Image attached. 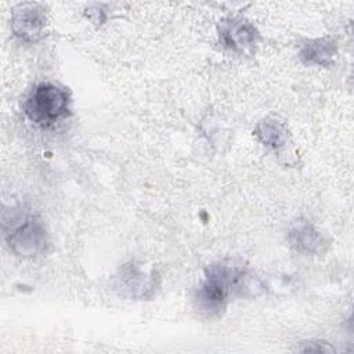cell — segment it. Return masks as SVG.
Wrapping results in <instances>:
<instances>
[{
	"mask_svg": "<svg viewBox=\"0 0 354 354\" xmlns=\"http://www.w3.org/2000/svg\"><path fill=\"white\" fill-rule=\"evenodd\" d=\"M248 289L246 271L232 261L223 260L210 264L205 271V279L198 290L199 307L209 314L224 308L228 299Z\"/></svg>",
	"mask_w": 354,
	"mask_h": 354,
	"instance_id": "1",
	"label": "cell"
},
{
	"mask_svg": "<svg viewBox=\"0 0 354 354\" xmlns=\"http://www.w3.org/2000/svg\"><path fill=\"white\" fill-rule=\"evenodd\" d=\"M24 109L28 119L35 124L50 126L69 115L71 97L65 87L43 82L32 90Z\"/></svg>",
	"mask_w": 354,
	"mask_h": 354,
	"instance_id": "3",
	"label": "cell"
},
{
	"mask_svg": "<svg viewBox=\"0 0 354 354\" xmlns=\"http://www.w3.org/2000/svg\"><path fill=\"white\" fill-rule=\"evenodd\" d=\"M337 46L330 37H321L306 41L299 51L300 58L308 65L329 66L336 55Z\"/></svg>",
	"mask_w": 354,
	"mask_h": 354,
	"instance_id": "8",
	"label": "cell"
},
{
	"mask_svg": "<svg viewBox=\"0 0 354 354\" xmlns=\"http://www.w3.org/2000/svg\"><path fill=\"white\" fill-rule=\"evenodd\" d=\"M301 351H322V353H328V351H333V347L328 346V343L325 342H308L307 347H301Z\"/></svg>",
	"mask_w": 354,
	"mask_h": 354,
	"instance_id": "10",
	"label": "cell"
},
{
	"mask_svg": "<svg viewBox=\"0 0 354 354\" xmlns=\"http://www.w3.org/2000/svg\"><path fill=\"white\" fill-rule=\"evenodd\" d=\"M289 245L304 254H317L325 245L319 231L306 218L295 220L288 230Z\"/></svg>",
	"mask_w": 354,
	"mask_h": 354,
	"instance_id": "6",
	"label": "cell"
},
{
	"mask_svg": "<svg viewBox=\"0 0 354 354\" xmlns=\"http://www.w3.org/2000/svg\"><path fill=\"white\" fill-rule=\"evenodd\" d=\"M254 136L263 145L277 149L286 144L289 131L283 122L275 118H266L256 124Z\"/></svg>",
	"mask_w": 354,
	"mask_h": 354,
	"instance_id": "9",
	"label": "cell"
},
{
	"mask_svg": "<svg viewBox=\"0 0 354 354\" xmlns=\"http://www.w3.org/2000/svg\"><path fill=\"white\" fill-rule=\"evenodd\" d=\"M46 12L36 3H24L14 8L11 17V29L17 37L24 41H36L44 29Z\"/></svg>",
	"mask_w": 354,
	"mask_h": 354,
	"instance_id": "5",
	"label": "cell"
},
{
	"mask_svg": "<svg viewBox=\"0 0 354 354\" xmlns=\"http://www.w3.org/2000/svg\"><path fill=\"white\" fill-rule=\"evenodd\" d=\"M4 236L10 249L22 257H36L46 252L47 234L41 221L32 213L18 209L4 216Z\"/></svg>",
	"mask_w": 354,
	"mask_h": 354,
	"instance_id": "2",
	"label": "cell"
},
{
	"mask_svg": "<svg viewBox=\"0 0 354 354\" xmlns=\"http://www.w3.org/2000/svg\"><path fill=\"white\" fill-rule=\"evenodd\" d=\"M155 286L153 274H147L137 266L123 267L118 277V288L130 297H148Z\"/></svg>",
	"mask_w": 354,
	"mask_h": 354,
	"instance_id": "7",
	"label": "cell"
},
{
	"mask_svg": "<svg viewBox=\"0 0 354 354\" xmlns=\"http://www.w3.org/2000/svg\"><path fill=\"white\" fill-rule=\"evenodd\" d=\"M218 39L224 47L235 53L250 50L259 41V32L253 24L241 17H230L217 26Z\"/></svg>",
	"mask_w": 354,
	"mask_h": 354,
	"instance_id": "4",
	"label": "cell"
}]
</instances>
